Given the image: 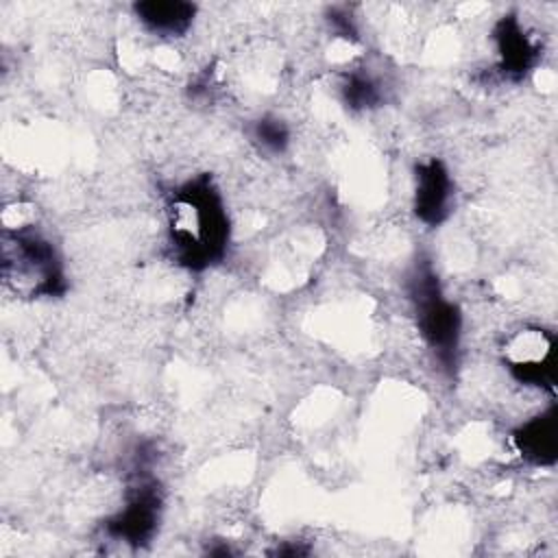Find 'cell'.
<instances>
[{"label":"cell","mask_w":558,"mask_h":558,"mask_svg":"<svg viewBox=\"0 0 558 558\" xmlns=\"http://www.w3.org/2000/svg\"><path fill=\"white\" fill-rule=\"evenodd\" d=\"M166 225L179 264L203 270L222 259L229 242V216L207 174L185 181L170 194Z\"/></svg>","instance_id":"cell-1"},{"label":"cell","mask_w":558,"mask_h":558,"mask_svg":"<svg viewBox=\"0 0 558 558\" xmlns=\"http://www.w3.org/2000/svg\"><path fill=\"white\" fill-rule=\"evenodd\" d=\"M2 277L26 296H57L65 290L63 264L54 244L33 227L4 229Z\"/></svg>","instance_id":"cell-2"},{"label":"cell","mask_w":558,"mask_h":558,"mask_svg":"<svg viewBox=\"0 0 558 558\" xmlns=\"http://www.w3.org/2000/svg\"><path fill=\"white\" fill-rule=\"evenodd\" d=\"M412 301L416 307V325L429 349L445 366L456 364L460 347V310L438 286L432 270L421 268L412 279Z\"/></svg>","instance_id":"cell-3"},{"label":"cell","mask_w":558,"mask_h":558,"mask_svg":"<svg viewBox=\"0 0 558 558\" xmlns=\"http://www.w3.org/2000/svg\"><path fill=\"white\" fill-rule=\"evenodd\" d=\"M504 362L512 377L532 388H554L556 342L538 327L517 331L504 347Z\"/></svg>","instance_id":"cell-4"},{"label":"cell","mask_w":558,"mask_h":558,"mask_svg":"<svg viewBox=\"0 0 558 558\" xmlns=\"http://www.w3.org/2000/svg\"><path fill=\"white\" fill-rule=\"evenodd\" d=\"M453 203V181L438 159L421 161L414 168V214L427 227L440 225Z\"/></svg>","instance_id":"cell-5"},{"label":"cell","mask_w":558,"mask_h":558,"mask_svg":"<svg viewBox=\"0 0 558 558\" xmlns=\"http://www.w3.org/2000/svg\"><path fill=\"white\" fill-rule=\"evenodd\" d=\"M159 495L150 484L133 488L124 508L107 523L109 534L126 543H144L153 536L159 519Z\"/></svg>","instance_id":"cell-6"},{"label":"cell","mask_w":558,"mask_h":558,"mask_svg":"<svg viewBox=\"0 0 558 558\" xmlns=\"http://www.w3.org/2000/svg\"><path fill=\"white\" fill-rule=\"evenodd\" d=\"M493 39H495V46H497L499 68L506 76L519 78L536 63L538 48L525 35V31L521 28V24L514 15H508L504 20H499V24L495 26Z\"/></svg>","instance_id":"cell-7"},{"label":"cell","mask_w":558,"mask_h":558,"mask_svg":"<svg viewBox=\"0 0 558 558\" xmlns=\"http://www.w3.org/2000/svg\"><path fill=\"white\" fill-rule=\"evenodd\" d=\"M140 24L159 37H181L194 22L196 7L183 0H144L133 4Z\"/></svg>","instance_id":"cell-8"},{"label":"cell","mask_w":558,"mask_h":558,"mask_svg":"<svg viewBox=\"0 0 558 558\" xmlns=\"http://www.w3.org/2000/svg\"><path fill=\"white\" fill-rule=\"evenodd\" d=\"M512 438L519 453L532 464H554L558 451L556 412L547 410L538 416H532L514 432Z\"/></svg>","instance_id":"cell-9"},{"label":"cell","mask_w":558,"mask_h":558,"mask_svg":"<svg viewBox=\"0 0 558 558\" xmlns=\"http://www.w3.org/2000/svg\"><path fill=\"white\" fill-rule=\"evenodd\" d=\"M253 140L264 148V150H270V153H281L288 142H290V131L288 126L283 124V120L279 118H272V116H264L255 122L253 126Z\"/></svg>","instance_id":"cell-10"},{"label":"cell","mask_w":558,"mask_h":558,"mask_svg":"<svg viewBox=\"0 0 558 558\" xmlns=\"http://www.w3.org/2000/svg\"><path fill=\"white\" fill-rule=\"evenodd\" d=\"M342 94H344L347 105L353 109H366L379 100V92H377L373 78H368L364 74H351L342 85Z\"/></svg>","instance_id":"cell-11"}]
</instances>
